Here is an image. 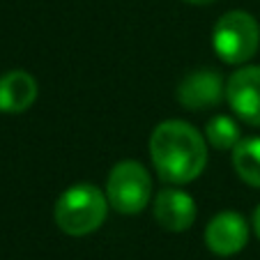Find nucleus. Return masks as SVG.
I'll list each match as a JSON object with an SVG mask.
<instances>
[{"instance_id":"f257e3e1","label":"nucleus","mask_w":260,"mask_h":260,"mask_svg":"<svg viewBox=\"0 0 260 260\" xmlns=\"http://www.w3.org/2000/svg\"><path fill=\"white\" fill-rule=\"evenodd\" d=\"M150 157L164 182L187 184L205 171L207 143L193 124L166 120L150 136Z\"/></svg>"},{"instance_id":"f03ea898","label":"nucleus","mask_w":260,"mask_h":260,"mask_svg":"<svg viewBox=\"0 0 260 260\" xmlns=\"http://www.w3.org/2000/svg\"><path fill=\"white\" fill-rule=\"evenodd\" d=\"M108 214V198L94 184L81 182L60 193L53 219L64 235L83 237L94 233Z\"/></svg>"},{"instance_id":"7ed1b4c3","label":"nucleus","mask_w":260,"mask_h":260,"mask_svg":"<svg viewBox=\"0 0 260 260\" xmlns=\"http://www.w3.org/2000/svg\"><path fill=\"white\" fill-rule=\"evenodd\" d=\"M214 53L228 64H244L255 55L260 46L258 21L242 10L226 12L212 30Z\"/></svg>"},{"instance_id":"20e7f679","label":"nucleus","mask_w":260,"mask_h":260,"mask_svg":"<svg viewBox=\"0 0 260 260\" xmlns=\"http://www.w3.org/2000/svg\"><path fill=\"white\" fill-rule=\"evenodd\" d=\"M150 196H152V180L141 161L127 159L111 168L106 180V198L115 212L138 214L145 210Z\"/></svg>"},{"instance_id":"39448f33","label":"nucleus","mask_w":260,"mask_h":260,"mask_svg":"<svg viewBox=\"0 0 260 260\" xmlns=\"http://www.w3.org/2000/svg\"><path fill=\"white\" fill-rule=\"evenodd\" d=\"M226 102L246 124L260 127V64L240 67L226 81Z\"/></svg>"},{"instance_id":"423d86ee","label":"nucleus","mask_w":260,"mask_h":260,"mask_svg":"<svg viewBox=\"0 0 260 260\" xmlns=\"http://www.w3.org/2000/svg\"><path fill=\"white\" fill-rule=\"evenodd\" d=\"M249 242V223L237 212H219L205 228V244L214 255L228 258L240 253Z\"/></svg>"},{"instance_id":"0eeeda50","label":"nucleus","mask_w":260,"mask_h":260,"mask_svg":"<svg viewBox=\"0 0 260 260\" xmlns=\"http://www.w3.org/2000/svg\"><path fill=\"white\" fill-rule=\"evenodd\" d=\"M226 97V83L214 69H198L177 85V102L184 108H212Z\"/></svg>"},{"instance_id":"6e6552de","label":"nucleus","mask_w":260,"mask_h":260,"mask_svg":"<svg viewBox=\"0 0 260 260\" xmlns=\"http://www.w3.org/2000/svg\"><path fill=\"white\" fill-rule=\"evenodd\" d=\"M154 219L171 233L189 231L196 221V203L187 191L166 187L154 198Z\"/></svg>"},{"instance_id":"1a4fd4ad","label":"nucleus","mask_w":260,"mask_h":260,"mask_svg":"<svg viewBox=\"0 0 260 260\" xmlns=\"http://www.w3.org/2000/svg\"><path fill=\"white\" fill-rule=\"evenodd\" d=\"M37 81L23 69L0 76V113H23L37 102Z\"/></svg>"},{"instance_id":"9d476101","label":"nucleus","mask_w":260,"mask_h":260,"mask_svg":"<svg viewBox=\"0 0 260 260\" xmlns=\"http://www.w3.org/2000/svg\"><path fill=\"white\" fill-rule=\"evenodd\" d=\"M233 166L249 187L260 189V136L242 138L233 147Z\"/></svg>"},{"instance_id":"9b49d317","label":"nucleus","mask_w":260,"mask_h":260,"mask_svg":"<svg viewBox=\"0 0 260 260\" xmlns=\"http://www.w3.org/2000/svg\"><path fill=\"white\" fill-rule=\"evenodd\" d=\"M205 138L216 150H233L242 141L240 127L231 115H214L205 127Z\"/></svg>"},{"instance_id":"f8f14e48","label":"nucleus","mask_w":260,"mask_h":260,"mask_svg":"<svg viewBox=\"0 0 260 260\" xmlns=\"http://www.w3.org/2000/svg\"><path fill=\"white\" fill-rule=\"evenodd\" d=\"M253 231H255V235L260 237V205H258V210L253 212Z\"/></svg>"},{"instance_id":"ddd939ff","label":"nucleus","mask_w":260,"mask_h":260,"mask_svg":"<svg viewBox=\"0 0 260 260\" xmlns=\"http://www.w3.org/2000/svg\"><path fill=\"white\" fill-rule=\"evenodd\" d=\"M184 3H189V5H210L214 0H184Z\"/></svg>"}]
</instances>
